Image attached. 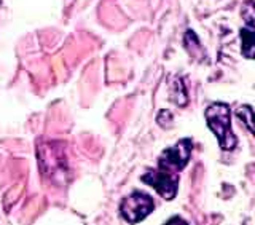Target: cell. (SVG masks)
<instances>
[{
    "instance_id": "6da1fadb",
    "label": "cell",
    "mask_w": 255,
    "mask_h": 225,
    "mask_svg": "<svg viewBox=\"0 0 255 225\" xmlns=\"http://www.w3.org/2000/svg\"><path fill=\"white\" fill-rule=\"evenodd\" d=\"M206 122L212 133L217 136L223 150H233L236 147V138L231 131V112L223 102H215L206 110Z\"/></svg>"
},
{
    "instance_id": "7a4b0ae2",
    "label": "cell",
    "mask_w": 255,
    "mask_h": 225,
    "mask_svg": "<svg viewBox=\"0 0 255 225\" xmlns=\"http://www.w3.org/2000/svg\"><path fill=\"white\" fill-rule=\"evenodd\" d=\"M155 210V203L150 195L143 194V192H134L128 198L123 200L120 211L122 216L129 224H137L143 221L147 216Z\"/></svg>"
},
{
    "instance_id": "3957f363",
    "label": "cell",
    "mask_w": 255,
    "mask_h": 225,
    "mask_svg": "<svg viewBox=\"0 0 255 225\" xmlns=\"http://www.w3.org/2000/svg\"><path fill=\"white\" fill-rule=\"evenodd\" d=\"M191 155V141L182 139L174 147L166 149L159 157V170L169 174H175L187 166Z\"/></svg>"
},
{
    "instance_id": "277c9868",
    "label": "cell",
    "mask_w": 255,
    "mask_h": 225,
    "mask_svg": "<svg viewBox=\"0 0 255 225\" xmlns=\"http://www.w3.org/2000/svg\"><path fill=\"white\" fill-rule=\"evenodd\" d=\"M142 182H145L148 186L153 187L164 200H172L175 194H177V187H179L177 174H169L161 170L148 171L147 174H143Z\"/></svg>"
},
{
    "instance_id": "5b68a950",
    "label": "cell",
    "mask_w": 255,
    "mask_h": 225,
    "mask_svg": "<svg viewBox=\"0 0 255 225\" xmlns=\"http://www.w3.org/2000/svg\"><path fill=\"white\" fill-rule=\"evenodd\" d=\"M241 51L244 58L255 59V26L249 19L247 26L241 29Z\"/></svg>"
},
{
    "instance_id": "8992f818",
    "label": "cell",
    "mask_w": 255,
    "mask_h": 225,
    "mask_svg": "<svg viewBox=\"0 0 255 225\" xmlns=\"http://www.w3.org/2000/svg\"><path fill=\"white\" fill-rule=\"evenodd\" d=\"M236 115L244 122V125L249 128L251 133L255 136V112L251 106H241L236 110Z\"/></svg>"
},
{
    "instance_id": "52a82bcc",
    "label": "cell",
    "mask_w": 255,
    "mask_h": 225,
    "mask_svg": "<svg viewBox=\"0 0 255 225\" xmlns=\"http://www.w3.org/2000/svg\"><path fill=\"white\" fill-rule=\"evenodd\" d=\"M164 225H188V224H187L185 221H183L182 218H177V216H175V218L169 219Z\"/></svg>"
},
{
    "instance_id": "ba28073f",
    "label": "cell",
    "mask_w": 255,
    "mask_h": 225,
    "mask_svg": "<svg viewBox=\"0 0 255 225\" xmlns=\"http://www.w3.org/2000/svg\"><path fill=\"white\" fill-rule=\"evenodd\" d=\"M0 2H2V0H0Z\"/></svg>"
}]
</instances>
